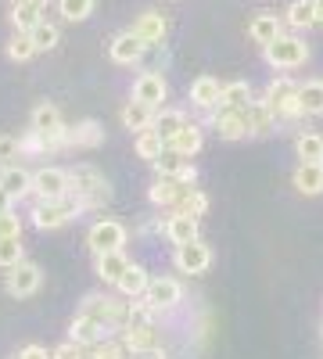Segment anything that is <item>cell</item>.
<instances>
[{
    "label": "cell",
    "mask_w": 323,
    "mask_h": 359,
    "mask_svg": "<svg viewBox=\"0 0 323 359\" xmlns=\"http://www.w3.org/2000/svg\"><path fill=\"white\" fill-rule=\"evenodd\" d=\"M69 198L79 205V212H86V208L104 205L111 198V191H108V180L94 165H76V169H69Z\"/></svg>",
    "instance_id": "1"
},
{
    "label": "cell",
    "mask_w": 323,
    "mask_h": 359,
    "mask_svg": "<svg viewBox=\"0 0 323 359\" xmlns=\"http://www.w3.org/2000/svg\"><path fill=\"white\" fill-rule=\"evenodd\" d=\"M262 101H266V108L273 111L277 123H295V118H302L298 83H295V79H287V76L270 79V86H266V94H262Z\"/></svg>",
    "instance_id": "2"
},
{
    "label": "cell",
    "mask_w": 323,
    "mask_h": 359,
    "mask_svg": "<svg viewBox=\"0 0 323 359\" xmlns=\"http://www.w3.org/2000/svg\"><path fill=\"white\" fill-rule=\"evenodd\" d=\"M83 313L104 323L108 331H123L130 323V302L123 294H86L83 298Z\"/></svg>",
    "instance_id": "3"
},
{
    "label": "cell",
    "mask_w": 323,
    "mask_h": 359,
    "mask_svg": "<svg viewBox=\"0 0 323 359\" xmlns=\"http://www.w3.org/2000/svg\"><path fill=\"white\" fill-rule=\"evenodd\" d=\"M262 57H266L270 69L287 72V69H298V65L309 62V43H305L302 36H295V33H284V36L273 40L270 47H262Z\"/></svg>",
    "instance_id": "4"
},
{
    "label": "cell",
    "mask_w": 323,
    "mask_h": 359,
    "mask_svg": "<svg viewBox=\"0 0 323 359\" xmlns=\"http://www.w3.org/2000/svg\"><path fill=\"white\" fill-rule=\"evenodd\" d=\"M33 226L36 230H57V226H65L72 216H79V205L72 198H62V201H36L33 212Z\"/></svg>",
    "instance_id": "5"
},
{
    "label": "cell",
    "mask_w": 323,
    "mask_h": 359,
    "mask_svg": "<svg viewBox=\"0 0 323 359\" xmlns=\"http://www.w3.org/2000/svg\"><path fill=\"white\" fill-rule=\"evenodd\" d=\"M86 245H90L94 255H104V252H123L126 245V226L119 219H101L90 226V233H86Z\"/></svg>",
    "instance_id": "6"
},
{
    "label": "cell",
    "mask_w": 323,
    "mask_h": 359,
    "mask_svg": "<svg viewBox=\"0 0 323 359\" xmlns=\"http://www.w3.org/2000/svg\"><path fill=\"white\" fill-rule=\"evenodd\" d=\"M144 302H148L155 313H169V309H176L184 302V287L172 277H151L148 291H144Z\"/></svg>",
    "instance_id": "7"
},
{
    "label": "cell",
    "mask_w": 323,
    "mask_h": 359,
    "mask_svg": "<svg viewBox=\"0 0 323 359\" xmlns=\"http://www.w3.org/2000/svg\"><path fill=\"white\" fill-rule=\"evenodd\" d=\"M33 194L40 201H62V198H69V172L54 169V165L36 169L33 172Z\"/></svg>",
    "instance_id": "8"
},
{
    "label": "cell",
    "mask_w": 323,
    "mask_h": 359,
    "mask_svg": "<svg viewBox=\"0 0 323 359\" xmlns=\"http://www.w3.org/2000/svg\"><path fill=\"white\" fill-rule=\"evenodd\" d=\"M172 262H176V269H180V273L198 277V273H205V269L212 266V248L198 237V241H191V245H176Z\"/></svg>",
    "instance_id": "9"
},
{
    "label": "cell",
    "mask_w": 323,
    "mask_h": 359,
    "mask_svg": "<svg viewBox=\"0 0 323 359\" xmlns=\"http://www.w3.org/2000/svg\"><path fill=\"white\" fill-rule=\"evenodd\" d=\"M209 123L216 126V133L223 140H245V137H252L245 108H216V111H209Z\"/></svg>",
    "instance_id": "10"
},
{
    "label": "cell",
    "mask_w": 323,
    "mask_h": 359,
    "mask_svg": "<svg viewBox=\"0 0 323 359\" xmlns=\"http://www.w3.org/2000/svg\"><path fill=\"white\" fill-rule=\"evenodd\" d=\"M130 33L148 47V50H155V47H162L165 43V33H169V22L158 15V11H144L137 22H133V29Z\"/></svg>",
    "instance_id": "11"
},
{
    "label": "cell",
    "mask_w": 323,
    "mask_h": 359,
    "mask_svg": "<svg viewBox=\"0 0 323 359\" xmlns=\"http://www.w3.org/2000/svg\"><path fill=\"white\" fill-rule=\"evenodd\" d=\"M123 345H126V352H144V355L158 352V345H162L158 327L155 323H126L123 327Z\"/></svg>",
    "instance_id": "12"
},
{
    "label": "cell",
    "mask_w": 323,
    "mask_h": 359,
    "mask_svg": "<svg viewBox=\"0 0 323 359\" xmlns=\"http://www.w3.org/2000/svg\"><path fill=\"white\" fill-rule=\"evenodd\" d=\"M8 294H18V298H25V294H33L36 287H40V266L36 262H18V266H11L8 269Z\"/></svg>",
    "instance_id": "13"
},
{
    "label": "cell",
    "mask_w": 323,
    "mask_h": 359,
    "mask_svg": "<svg viewBox=\"0 0 323 359\" xmlns=\"http://www.w3.org/2000/svg\"><path fill=\"white\" fill-rule=\"evenodd\" d=\"M151 165H155V172H158V176H169V180H184V184H194V180H198V172H194L191 158L176 155L172 147H165V151H162Z\"/></svg>",
    "instance_id": "14"
},
{
    "label": "cell",
    "mask_w": 323,
    "mask_h": 359,
    "mask_svg": "<svg viewBox=\"0 0 323 359\" xmlns=\"http://www.w3.org/2000/svg\"><path fill=\"white\" fill-rule=\"evenodd\" d=\"M191 191V184H184V180H169V176H158L155 184L148 187V198H151V205H158V208H176L184 201V194Z\"/></svg>",
    "instance_id": "15"
},
{
    "label": "cell",
    "mask_w": 323,
    "mask_h": 359,
    "mask_svg": "<svg viewBox=\"0 0 323 359\" xmlns=\"http://www.w3.org/2000/svg\"><path fill=\"white\" fill-rule=\"evenodd\" d=\"M165 94H169V86L158 72H140L137 83H133V101L148 104V108H158L165 101Z\"/></svg>",
    "instance_id": "16"
},
{
    "label": "cell",
    "mask_w": 323,
    "mask_h": 359,
    "mask_svg": "<svg viewBox=\"0 0 323 359\" xmlns=\"http://www.w3.org/2000/svg\"><path fill=\"white\" fill-rule=\"evenodd\" d=\"M108 54H111V62L115 65H137V62H144V54H148V47H144L130 29L126 33H119L111 43H108Z\"/></svg>",
    "instance_id": "17"
},
{
    "label": "cell",
    "mask_w": 323,
    "mask_h": 359,
    "mask_svg": "<svg viewBox=\"0 0 323 359\" xmlns=\"http://www.w3.org/2000/svg\"><path fill=\"white\" fill-rule=\"evenodd\" d=\"M104 338H108V327L97 323L94 316H86V313H79V316L69 323V341H76V345H83V348H90V345H97V341H104Z\"/></svg>",
    "instance_id": "18"
},
{
    "label": "cell",
    "mask_w": 323,
    "mask_h": 359,
    "mask_svg": "<svg viewBox=\"0 0 323 359\" xmlns=\"http://www.w3.org/2000/svg\"><path fill=\"white\" fill-rule=\"evenodd\" d=\"M219 97H223V83L216 76H198L191 83V104L201 108V111H216L219 108Z\"/></svg>",
    "instance_id": "19"
},
{
    "label": "cell",
    "mask_w": 323,
    "mask_h": 359,
    "mask_svg": "<svg viewBox=\"0 0 323 359\" xmlns=\"http://www.w3.org/2000/svg\"><path fill=\"white\" fill-rule=\"evenodd\" d=\"M248 36H252L259 47H270L273 40L284 36V22H280L273 11H259V15L248 22Z\"/></svg>",
    "instance_id": "20"
},
{
    "label": "cell",
    "mask_w": 323,
    "mask_h": 359,
    "mask_svg": "<svg viewBox=\"0 0 323 359\" xmlns=\"http://www.w3.org/2000/svg\"><path fill=\"white\" fill-rule=\"evenodd\" d=\"M291 184H295V191L305 194V198L323 194V169H319V162H298L295 176H291Z\"/></svg>",
    "instance_id": "21"
},
{
    "label": "cell",
    "mask_w": 323,
    "mask_h": 359,
    "mask_svg": "<svg viewBox=\"0 0 323 359\" xmlns=\"http://www.w3.org/2000/svg\"><path fill=\"white\" fill-rule=\"evenodd\" d=\"M0 187H4L15 198H25V194H33V172H25L22 165H0Z\"/></svg>",
    "instance_id": "22"
},
{
    "label": "cell",
    "mask_w": 323,
    "mask_h": 359,
    "mask_svg": "<svg viewBox=\"0 0 323 359\" xmlns=\"http://www.w3.org/2000/svg\"><path fill=\"white\" fill-rule=\"evenodd\" d=\"M201 144H205V130H201V123H187L180 133H176L165 147H172L176 155H184V158H194L198 151H201Z\"/></svg>",
    "instance_id": "23"
},
{
    "label": "cell",
    "mask_w": 323,
    "mask_h": 359,
    "mask_svg": "<svg viewBox=\"0 0 323 359\" xmlns=\"http://www.w3.org/2000/svg\"><path fill=\"white\" fill-rule=\"evenodd\" d=\"M245 115H248V133L252 137H270L273 130H277V118H273V111L266 108V101H252L248 108H245Z\"/></svg>",
    "instance_id": "24"
},
{
    "label": "cell",
    "mask_w": 323,
    "mask_h": 359,
    "mask_svg": "<svg viewBox=\"0 0 323 359\" xmlns=\"http://www.w3.org/2000/svg\"><path fill=\"white\" fill-rule=\"evenodd\" d=\"M184 126H187V115L180 108H158L155 111V123H151V130L162 137V144H169Z\"/></svg>",
    "instance_id": "25"
},
{
    "label": "cell",
    "mask_w": 323,
    "mask_h": 359,
    "mask_svg": "<svg viewBox=\"0 0 323 359\" xmlns=\"http://www.w3.org/2000/svg\"><path fill=\"white\" fill-rule=\"evenodd\" d=\"M33 130L40 137H62L65 133V123H62V111L54 104H36L33 108Z\"/></svg>",
    "instance_id": "26"
},
{
    "label": "cell",
    "mask_w": 323,
    "mask_h": 359,
    "mask_svg": "<svg viewBox=\"0 0 323 359\" xmlns=\"http://www.w3.org/2000/svg\"><path fill=\"white\" fill-rule=\"evenodd\" d=\"M148 284H151V277H148V269L144 266H137V262H130V269L119 277V284H115V291H119L123 298H144V291H148Z\"/></svg>",
    "instance_id": "27"
},
{
    "label": "cell",
    "mask_w": 323,
    "mask_h": 359,
    "mask_svg": "<svg viewBox=\"0 0 323 359\" xmlns=\"http://www.w3.org/2000/svg\"><path fill=\"white\" fill-rule=\"evenodd\" d=\"M101 140H104V130H101V123H94V118L65 130V147H97Z\"/></svg>",
    "instance_id": "28"
},
{
    "label": "cell",
    "mask_w": 323,
    "mask_h": 359,
    "mask_svg": "<svg viewBox=\"0 0 323 359\" xmlns=\"http://www.w3.org/2000/svg\"><path fill=\"white\" fill-rule=\"evenodd\" d=\"M94 269L104 284H119V277L130 269V259H126V252H104V255H97Z\"/></svg>",
    "instance_id": "29"
},
{
    "label": "cell",
    "mask_w": 323,
    "mask_h": 359,
    "mask_svg": "<svg viewBox=\"0 0 323 359\" xmlns=\"http://www.w3.org/2000/svg\"><path fill=\"white\" fill-rule=\"evenodd\" d=\"M165 237H169V241L172 245H191V241H198V219H191V216H169L165 219Z\"/></svg>",
    "instance_id": "30"
},
{
    "label": "cell",
    "mask_w": 323,
    "mask_h": 359,
    "mask_svg": "<svg viewBox=\"0 0 323 359\" xmlns=\"http://www.w3.org/2000/svg\"><path fill=\"white\" fill-rule=\"evenodd\" d=\"M155 111H158V108H148V104H140V101H130V104L123 108V126H126V130H133V133L151 130Z\"/></svg>",
    "instance_id": "31"
},
{
    "label": "cell",
    "mask_w": 323,
    "mask_h": 359,
    "mask_svg": "<svg viewBox=\"0 0 323 359\" xmlns=\"http://www.w3.org/2000/svg\"><path fill=\"white\" fill-rule=\"evenodd\" d=\"M298 104H302V115H323V79L298 83Z\"/></svg>",
    "instance_id": "32"
},
{
    "label": "cell",
    "mask_w": 323,
    "mask_h": 359,
    "mask_svg": "<svg viewBox=\"0 0 323 359\" xmlns=\"http://www.w3.org/2000/svg\"><path fill=\"white\" fill-rule=\"evenodd\" d=\"M255 97H252V83L245 79H233V83H223V97H219V108H248Z\"/></svg>",
    "instance_id": "33"
},
{
    "label": "cell",
    "mask_w": 323,
    "mask_h": 359,
    "mask_svg": "<svg viewBox=\"0 0 323 359\" xmlns=\"http://www.w3.org/2000/svg\"><path fill=\"white\" fill-rule=\"evenodd\" d=\"M316 4H319V0H291L284 22H287L291 29H309V25H316Z\"/></svg>",
    "instance_id": "34"
},
{
    "label": "cell",
    "mask_w": 323,
    "mask_h": 359,
    "mask_svg": "<svg viewBox=\"0 0 323 359\" xmlns=\"http://www.w3.org/2000/svg\"><path fill=\"white\" fill-rule=\"evenodd\" d=\"M29 40H33V47H36V50H54V47H57V40H62V33H57V25H54V22L40 18L33 29H29Z\"/></svg>",
    "instance_id": "35"
},
{
    "label": "cell",
    "mask_w": 323,
    "mask_h": 359,
    "mask_svg": "<svg viewBox=\"0 0 323 359\" xmlns=\"http://www.w3.org/2000/svg\"><path fill=\"white\" fill-rule=\"evenodd\" d=\"M295 151H298V158L302 162H323V133H298V140H295Z\"/></svg>",
    "instance_id": "36"
},
{
    "label": "cell",
    "mask_w": 323,
    "mask_h": 359,
    "mask_svg": "<svg viewBox=\"0 0 323 359\" xmlns=\"http://www.w3.org/2000/svg\"><path fill=\"white\" fill-rule=\"evenodd\" d=\"M172 212H176V216H191V219H198V216H205V212H209V198H205L198 187H191V191L184 194V201L176 205Z\"/></svg>",
    "instance_id": "37"
},
{
    "label": "cell",
    "mask_w": 323,
    "mask_h": 359,
    "mask_svg": "<svg viewBox=\"0 0 323 359\" xmlns=\"http://www.w3.org/2000/svg\"><path fill=\"white\" fill-rule=\"evenodd\" d=\"M97 0H57V11H62L65 22H86L94 15Z\"/></svg>",
    "instance_id": "38"
},
{
    "label": "cell",
    "mask_w": 323,
    "mask_h": 359,
    "mask_svg": "<svg viewBox=\"0 0 323 359\" xmlns=\"http://www.w3.org/2000/svg\"><path fill=\"white\" fill-rule=\"evenodd\" d=\"M40 18H43V11L33 8V4H11V25H15V33H29V29H33Z\"/></svg>",
    "instance_id": "39"
},
{
    "label": "cell",
    "mask_w": 323,
    "mask_h": 359,
    "mask_svg": "<svg viewBox=\"0 0 323 359\" xmlns=\"http://www.w3.org/2000/svg\"><path fill=\"white\" fill-rule=\"evenodd\" d=\"M162 151H165V144H162V137H158L155 130H144V133H137V155H140L144 162H155Z\"/></svg>",
    "instance_id": "40"
},
{
    "label": "cell",
    "mask_w": 323,
    "mask_h": 359,
    "mask_svg": "<svg viewBox=\"0 0 323 359\" xmlns=\"http://www.w3.org/2000/svg\"><path fill=\"white\" fill-rule=\"evenodd\" d=\"M22 237H0V269H11L22 262Z\"/></svg>",
    "instance_id": "41"
},
{
    "label": "cell",
    "mask_w": 323,
    "mask_h": 359,
    "mask_svg": "<svg viewBox=\"0 0 323 359\" xmlns=\"http://www.w3.org/2000/svg\"><path fill=\"white\" fill-rule=\"evenodd\" d=\"M86 359H126V345L104 338V341H97V345L86 348Z\"/></svg>",
    "instance_id": "42"
},
{
    "label": "cell",
    "mask_w": 323,
    "mask_h": 359,
    "mask_svg": "<svg viewBox=\"0 0 323 359\" xmlns=\"http://www.w3.org/2000/svg\"><path fill=\"white\" fill-rule=\"evenodd\" d=\"M33 54H36V47H33V40H29V33H15L8 40V57L11 62H29Z\"/></svg>",
    "instance_id": "43"
},
{
    "label": "cell",
    "mask_w": 323,
    "mask_h": 359,
    "mask_svg": "<svg viewBox=\"0 0 323 359\" xmlns=\"http://www.w3.org/2000/svg\"><path fill=\"white\" fill-rule=\"evenodd\" d=\"M0 237H22V216L15 212V208L0 212Z\"/></svg>",
    "instance_id": "44"
},
{
    "label": "cell",
    "mask_w": 323,
    "mask_h": 359,
    "mask_svg": "<svg viewBox=\"0 0 323 359\" xmlns=\"http://www.w3.org/2000/svg\"><path fill=\"white\" fill-rule=\"evenodd\" d=\"M22 155V147H18V137H0V165H11V158Z\"/></svg>",
    "instance_id": "45"
},
{
    "label": "cell",
    "mask_w": 323,
    "mask_h": 359,
    "mask_svg": "<svg viewBox=\"0 0 323 359\" xmlns=\"http://www.w3.org/2000/svg\"><path fill=\"white\" fill-rule=\"evenodd\" d=\"M50 359H86V348L76 345V341H65V345H57L50 352Z\"/></svg>",
    "instance_id": "46"
},
{
    "label": "cell",
    "mask_w": 323,
    "mask_h": 359,
    "mask_svg": "<svg viewBox=\"0 0 323 359\" xmlns=\"http://www.w3.org/2000/svg\"><path fill=\"white\" fill-rule=\"evenodd\" d=\"M18 359H50V352H47L43 345H25V348L18 352Z\"/></svg>",
    "instance_id": "47"
},
{
    "label": "cell",
    "mask_w": 323,
    "mask_h": 359,
    "mask_svg": "<svg viewBox=\"0 0 323 359\" xmlns=\"http://www.w3.org/2000/svg\"><path fill=\"white\" fill-rule=\"evenodd\" d=\"M8 208H11V194L0 187V212H8Z\"/></svg>",
    "instance_id": "48"
},
{
    "label": "cell",
    "mask_w": 323,
    "mask_h": 359,
    "mask_svg": "<svg viewBox=\"0 0 323 359\" xmlns=\"http://www.w3.org/2000/svg\"><path fill=\"white\" fill-rule=\"evenodd\" d=\"M15 4H33V8H40V11H43V8H47V0H15Z\"/></svg>",
    "instance_id": "49"
},
{
    "label": "cell",
    "mask_w": 323,
    "mask_h": 359,
    "mask_svg": "<svg viewBox=\"0 0 323 359\" xmlns=\"http://www.w3.org/2000/svg\"><path fill=\"white\" fill-rule=\"evenodd\" d=\"M316 25L323 29V0H319V4H316Z\"/></svg>",
    "instance_id": "50"
},
{
    "label": "cell",
    "mask_w": 323,
    "mask_h": 359,
    "mask_svg": "<svg viewBox=\"0 0 323 359\" xmlns=\"http://www.w3.org/2000/svg\"><path fill=\"white\" fill-rule=\"evenodd\" d=\"M319 169H323V162H319Z\"/></svg>",
    "instance_id": "51"
}]
</instances>
